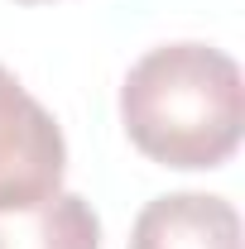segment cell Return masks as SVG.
<instances>
[{"mask_svg": "<svg viewBox=\"0 0 245 249\" xmlns=\"http://www.w3.org/2000/svg\"><path fill=\"white\" fill-rule=\"evenodd\" d=\"M121 120L130 144L163 168H221L245 124L241 67L207 43L149 48L121 87Z\"/></svg>", "mask_w": 245, "mask_h": 249, "instance_id": "6da1fadb", "label": "cell"}, {"mask_svg": "<svg viewBox=\"0 0 245 249\" xmlns=\"http://www.w3.org/2000/svg\"><path fill=\"white\" fill-rule=\"evenodd\" d=\"M67 173L58 120L34 101L10 67H0V211H24L53 196Z\"/></svg>", "mask_w": 245, "mask_h": 249, "instance_id": "7a4b0ae2", "label": "cell"}, {"mask_svg": "<svg viewBox=\"0 0 245 249\" xmlns=\"http://www.w3.org/2000/svg\"><path fill=\"white\" fill-rule=\"evenodd\" d=\"M130 249H241V216L226 196L173 192L135 216Z\"/></svg>", "mask_w": 245, "mask_h": 249, "instance_id": "3957f363", "label": "cell"}, {"mask_svg": "<svg viewBox=\"0 0 245 249\" xmlns=\"http://www.w3.org/2000/svg\"><path fill=\"white\" fill-rule=\"evenodd\" d=\"M0 249H101V220L77 192H53L39 206L0 211Z\"/></svg>", "mask_w": 245, "mask_h": 249, "instance_id": "277c9868", "label": "cell"}, {"mask_svg": "<svg viewBox=\"0 0 245 249\" xmlns=\"http://www.w3.org/2000/svg\"><path fill=\"white\" fill-rule=\"evenodd\" d=\"M20 5H39V0H20Z\"/></svg>", "mask_w": 245, "mask_h": 249, "instance_id": "5b68a950", "label": "cell"}]
</instances>
